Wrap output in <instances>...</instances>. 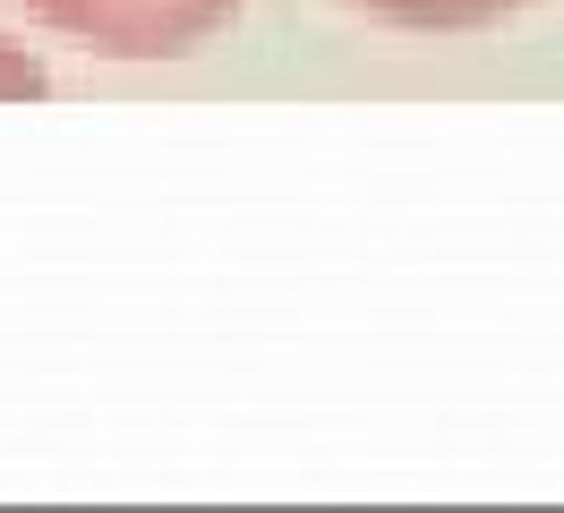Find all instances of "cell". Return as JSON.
<instances>
[{"mask_svg":"<svg viewBox=\"0 0 564 513\" xmlns=\"http://www.w3.org/2000/svg\"><path fill=\"white\" fill-rule=\"evenodd\" d=\"M18 95H43V61H26L18 43H0V103H18Z\"/></svg>","mask_w":564,"mask_h":513,"instance_id":"obj_3","label":"cell"},{"mask_svg":"<svg viewBox=\"0 0 564 513\" xmlns=\"http://www.w3.org/2000/svg\"><path fill=\"white\" fill-rule=\"evenodd\" d=\"M368 18H393V26H488L505 9H522V0H351Z\"/></svg>","mask_w":564,"mask_h":513,"instance_id":"obj_2","label":"cell"},{"mask_svg":"<svg viewBox=\"0 0 564 513\" xmlns=\"http://www.w3.org/2000/svg\"><path fill=\"white\" fill-rule=\"evenodd\" d=\"M43 26H61L69 43H95L111 61H180L206 34L231 26L240 0H26Z\"/></svg>","mask_w":564,"mask_h":513,"instance_id":"obj_1","label":"cell"}]
</instances>
